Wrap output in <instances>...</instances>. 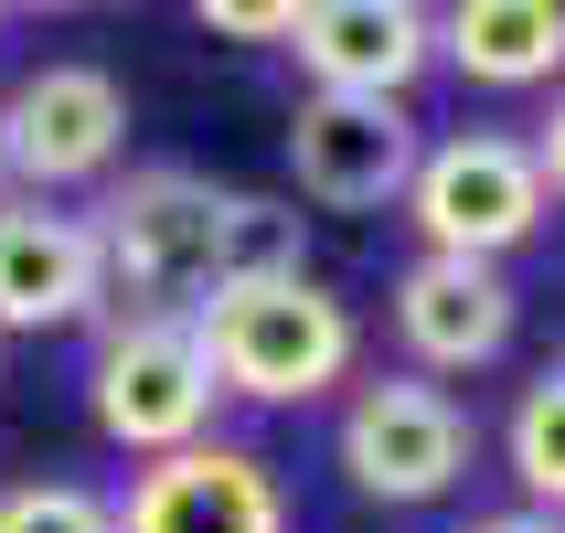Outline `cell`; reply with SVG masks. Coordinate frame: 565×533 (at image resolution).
I'll return each instance as SVG.
<instances>
[{"label":"cell","mask_w":565,"mask_h":533,"mask_svg":"<svg viewBox=\"0 0 565 533\" xmlns=\"http://www.w3.org/2000/svg\"><path fill=\"white\" fill-rule=\"evenodd\" d=\"M0 182H11V160H0Z\"/></svg>","instance_id":"d6986e66"},{"label":"cell","mask_w":565,"mask_h":533,"mask_svg":"<svg viewBox=\"0 0 565 533\" xmlns=\"http://www.w3.org/2000/svg\"><path fill=\"white\" fill-rule=\"evenodd\" d=\"M267 278H310V214H288L267 192H224L214 288H267Z\"/></svg>","instance_id":"4fadbf2b"},{"label":"cell","mask_w":565,"mask_h":533,"mask_svg":"<svg viewBox=\"0 0 565 533\" xmlns=\"http://www.w3.org/2000/svg\"><path fill=\"white\" fill-rule=\"evenodd\" d=\"M523 150H534V171H544V203H565V96H555V118H544Z\"/></svg>","instance_id":"e0dca14e"},{"label":"cell","mask_w":565,"mask_h":533,"mask_svg":"<svg viewBox=\"0 0 565 533\" xmlns=\"http://www.w3.org/2000/svg\"><path fill=\"white\" fill-rule=\"evenodd\" d=\"M395 331H406V352L427 374H480L512 342V278L470 267V256H416L395 278Z\"/></svg>","instance_id":"8fae6325"},{"label":"cell","mask_w":565,"mask_h":533,"mask_svg":"<svg viewBox=\"0 0 565 533\" xmlns=\"http://www.w3.org/2000/svg\"><path fill=\"white\" fill-rule=\"evenodd\" d=\"M224 384L203 352V320H107L96 331V427L139 459H182L203 448Z\"/></svg>","instance_id":"3957f363"},{"label":"cell","mask_w":565,"mask_h":533,"mask_svg":"<svg viewBox=\"0 0 565 533\" xmlns=\"http://www.w3.org/2000/svg\"><path fill=\"white\" fill-rule=\"evenodd\" d=\"M470 533H565L555 512H491V523H470Z\"/></svg>","instance_id":"ac0fdd59"},{"label":"cell","mask_w":565,"mask_h":533,"mask_svg":"<svg viewBox=\"0 0 565 533\" xmlns=\"http://www.w3.org/2000/svg\"><path fill=\"white\" fill-rule=\"evenodd\" d=\"M203 352H214L224 395H256V406H310L352 374V310L320 278H267V288H214L203 299Z\"/></svg>","instance_id":"7a4b0ae2"},{"label":"cell","mask_w":565,"mask_h":533,"mask_svg":"<svg viewBox=\"0 0 565 533\" xmlns=\"http://www.w3.org/2000/svg\"><path fill=\"white\" fill-rule=\"evenodd\" d=\"M416 160H427V139H416V118L395 96H299V118H288V171L331 214L395 203L416 182Z\"/></svg>","instance_id":"52a82bcc"},{"label":"cell","mask_w":565,"mask_h":533,"mask_svg":"<svg viewBox=\"0 0 565 533\" xmlns=\"http://www.w3.org/2000/svg\"><path fill=\"white\" fill-rule=\"evenodd\" d=\"M512 480L534 491V512L565 523V363H544L512 406Z\"/></svg>","instance_id":"5bb4252c"},{"label":"cell","mask_w":565,"mask_h":533,"mask_svg":"<svg viewBox=\"0 0 565 533\" xmlns=\"http://www.w3.org/2000/svg\"><path fill=\"white\" fill-rule=\"evenodd\" d=\"M288 54L310 64V96H395L406 107L416 64L438 54V11H416V0H299Z\"/></svg>","instance_id":"ba28073f"},{"label":"cell","mask_w":565,"mask_h":533,"mask_svg":"<svg viewBox=\"0 0 565 533\" xmlns=\"http://www.w3.org/2000/svg\"><path fill=\"white\" fill-rule=\"evenodd\" d=\"M96 256H107V288L128 310L118 320H203L214 299V256H224V192L203 171H128L107 203H96Z\"/></svg>","instance_id":"6da1fadb"},{"label":"cell","mask_w":565,"mask_h":533,"mask_svg":"<svg viewBox=\"0 0 565 533\" xmlns=\"http://www.w3.org/2000/svg\"><path fill=\"white\" fill-rule=\"evenodd\" d=\"M118 533H288V502H278V470L256 448H182V459H150L128 480V512Z\"/></svg>","instance_id":"30bf717a"},{"label":"cell","mask_w":565,"mask_h":533,"mask_svg":"<svg viewBox=\"0 0 565 533\" xmlns=\"http://www.w3.org/2000/svg\"><path fill=\"white\" fill-rule=\"evenodd\" d=\"M438 54L470 86H544L565 75V0H459L438 11Z\"/></svg>","instance_id":"7c38bea8"},{"label":"cell","mask_w":565,"mask_h":533,"mask_svg":"<svg viewBox=\"0 0 565 533\" xmlns=\"http://www.w3.org/2000/svg\"><path fill=\"white\" fill-rule=\"evenodd\" d=\"M118 150H128V86L107 64H32L22 86L0 96V160H11V182L43 192V203H54L64 182L118 171Z\"/></svg>","instance_id":"8992f818"},{"label":"cell","mask_w":565,"mask_h":533,"mask_svg":"<svg viewBox=\"0 0 565 533\" xmlns=\"http://www.w3.org/2000/svg\"><path fill=\"white\" fill-rule=\"evenodd\" d=\"M299 0H203V32H235V43H288Z\"/></svg>","instance_id":"2e32d148"},{"label":"cell","mask_w":565,"mask_h":533,"mask_svg":"<svg viewBox=\"0 0 565 533\" xmlns=\"http://www.w3.org/2000/svg\"><path fill=\"white\" fill-rule=\"evenodd\" d=\"M107 299V256H96V224L22 192L0 203V342L11 331H64V320H96Z\"/></svg>","instance_id":"9c48e42d"},{"label":"cell","mask_w":565,"mask_h":533,"mask_svg":"<svg viewBox=\"0 0 565 533\" xmlns=\"http://www.w3.org/2000/svg\"><path fill=\"white\" fill-rule=\"evenodd\" d=\"M342 470H352V491H374V502H438V491H459V470H470V416H459V395L427 384V374L352 384Z\"/></svg>","instance_id":"5b68a950"},{"label":"cell","mask_w":565,"mask_h":533,"mask_svg":"<svg viewBox=\"0 0 565 533\" xmlns=\"http://www.w3.org/2000/svg\"><path fill=\"white\" fill-rule=\"evenodd\" d=\"M0 533H118V512L75 480H22V491H0Z\"/></svg>","instance_id":"9a60e30c"},{"label":"cell","mask_w":565,"mask_h":533,"mask_svg":"<svg viewBox=\"0 0 565 533\" xmlns=\"http://www.w3.org/2000/svg\"><path fill=\"white\" fill-rule=\"evenodd\" d=\"M416 235H427V256H470V267H502L523 235L544 224V171L523 139H502V128H459V139H438V150L416 160Z\"/></svg>","instance_id":"277c9868"}]
</instances>
